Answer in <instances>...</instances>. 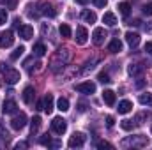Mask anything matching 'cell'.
Returning a JSON list of instances; mask_svg holds the SVG:
<instances>
[{
	"label": "cell",
	"mask_w": 152,
	"mask_h": 150,
	"mask_svg": "<svg viewBox=\"0 0 152 150\" xmlns=\"http://www.w3.org/2000/svg\"><path fill=\"white\" fill-rule=\"evenodd\" d=\"M69 60H71L69 50H67V48H60V50H57V51L51 55L48 66H50V69H51L53 73H60V71L69 64Z\"/></svg>",
	"instance_id": "obj_1"
},
{
	"label": "cell",
	"mask_w": 152,
	"mask_h": 150,
	"mask_svg": "<svg viewBox=\"0 0 152 150\" xmlns=\"http://www.w3.org/2000/svg\"><path fill=\"white\" fill-rule=\"evenodd\" d=\"M0 71L4 73V78H5V83H9V85H14L16 81H20V73L16 71V69H12V67H9L7 64H0Z\"/></svg>",
	"instance_id": "obj_2"
},
{
	"label": "cell",
	"mask_w": 152,
	"mask_h": 150,
	"mask_svg": "<svg viewBox=\"0 0 152 150\" xmlns=\"http://www.w3.org/2000/svg\"><path fill=\"white\" fill-rule=\"evenodd\" d=\"M122 147H145V145H149V140H147V136H129V138H126V140H122V143H120Z\"/></svg>",
	"instance_id": "obj_3"
},
{
	"label": "cell",
	"mask_w": 152,
	"mask_h": 150,
	"mask_svg": "<svg viewBox=\"0 0 152 150\" xmlns=\"http://www.w3.org/2000/svg\"><path fill=\"white\" fill-rule=\"evenodd\" d=\"M51 131H53L55 134H64V133L67 131V122H66L62 117H55V118L51 120Z\"/></svg>",
	"instance_id": "obj_4"
},
{
	"label": "cell",
	"mask_w": 152,
	"mask_h": 150,
	"mask_svg": "<svg viewBox=\"0 0 152 150\" xmlns=\"http://www.w3.org/2000/svg\"><path fill=\"white\" fill-rule=\"evenodd\" d=\"M25 125H27V115H25V113H18V115L12 117L11 127H12L14 131H20V129H23Z\"/></svg>",
	"instance_id": "obj_5"
},
{
	"label": "cell",
	"mask_w": 152,
	"mask_h": 150,
	"mask_svg": "<svg viewBox=\"0 0 152 150\" xmlns=\"http://www.w3.org/2000/svg\"><path fill=\"white\" fill-rule=\"evenodd\" d=\"M76 92H81V94H94L96 92V83L92 81H83V83H78L75 85Z\"/></svg>",
	"instance_id": "obj_6"
},
{
	"label": "cell",
	"mask_w": 152,
	"mask_h": 150,
	"mask_svg": "<svg viewBox=\"0 0 152 150\" xmlns=\"http://www.w3.org/2000/svg\"><path fill=\"white\" fill-rule=\"evenodd\" d=\"M67 145H69L71 149H80V147H83V145H85V134H81V133H75V134L69 138Z\"/></svg>",
	"instance_id": "obj_7"
},
{
	"label": "cell",
	"mask_w": 152,
	"mask_h": 150,
	"mask_svg": "<svg viewBox=\"0 0 152 150\" xmlns=\"http://www.w3.org/2000/svg\"><path fill=\"white\" fill-rule=\"evenodd\" d=\"M106 30L103 28V27H97L96 30H94V34H92V42L96 44V46H101L103 42H104V39H106Z\"/></svg>",
	"instance_id": "obj_8"
},
{
	"label": "cell",
	"mask_w": 152,
	"mask_h": 150,
	"mask_svg": "<svg viewBox=\"0 0 152 150\" xmlns=\"http://www.w3.org/2000/svg\"><path fill=\"white\" fill-rule=\"evenodd\" d=\"M12 42H14L12 30H5L0 34V48H9V46H12Z\"/></svg>",
	"instance_id": "obj_9"
},
{
	"label": "cell",
	"mask_w": 152,
	"mask_h": 150,
	"mask_svg": "<svg viewBox=\"0 0 152 150\" xmlns=\"http://www.w3.org/2000/svg\"><path fill=\"white\" fill-rule=\"evenodd\" d=\"M18 34H20L21 39L28 41V39L34 37V28H32L30 25H20V27H18Z\"/></svg>",
	"instance_id": "obj_10"
},
{
	"label": "cell",
	"mask_w": 152,
	"mask_h": 150,
	"mask_svg": "<svg viewBox=\"0 0 152 150\" xmlns=\"http://www.w3.org/2000/svg\"><path fill=\"white\" fill-rule=\"evenodd\" d=\"M76 44H80V46H83L85 42H87V39H88V32H87V28L85 27H78L76 28Z\"/></svg>",
	"instance_id": "obj_11"
},
{
	"label": "cell",
	"mask_w": 152,
	"mask_h": 150,
	"mask_svg": "<svg viewBox=\"0 0 152 150\" xmlns=\"http://www.w3.org/2000/svg\"><path fill=\"white\" fill-rule=\"evenodd\" d=\"M23 103L25 104H32V101H34V97H36V90L32 88V87H27L25 90H23Z\"/></svg>",
	"instance_id": "obj_12"
},
{
	"label": "cell",
	"mask_w": 152,
	"mask_h": 150,
	"mask_svg": "<svg viewBox=\"0 0 152 150\" xmlns=\"http://www.w3.org/2000/svg\"><path fill=\"white\" fill-rule=\"evenodd\" d=\"M126 41H127V44H129L131 48H136V46L140 44V36H138L136 32H127V34H126Z\"/></svg>",
	"instance_id": "obj_13"
},
{
	"label": "cell",
	"mask_w": 152,
	"mask_h": 150,
	"mask_svg": "<svg viewBox=\"0 0 152 150\" xmlns=\"http://www.w3.org/2000/svg\"><path fill=\"white\" fill-rule=\"evenodd\" d=\"M117 110H118L120 115H126V113H129L131 110H133V103H131V101H120Z\"/></svg>",
	"instance_id": "obj_14"
},
{
	"label": "cell",
	"mask_w": 152,
	"mask_h": 150,
	"mask_svg": "<svg viewBox=\"0 0 152 150\" xmlns=\"http://www.w3.org/2000/svg\"><path fill=\"white\" fill-rule=\"evenodd\" d=\"M103 101H104L108 106H113L115 104V92L113 90H104V92H103Z\"/></svg>",
	"instance_id": "obj_15"
},
{
	"label": "cell",
	"mask_w": 152,
	"mask_h": 150,
	"mask_svg": "<svg viewBox=\"0 0 152 150\" xmlns=\"http://www.w3.org/2000/svg\"><path fill=\"white\" fill-rule=\"evenodd\" d=\"M2 110H4V113H5V115H11V113H16V110H18V104H16L14 101H5Z\"/></svg>",
	"instance_id": "obj_16"
},
{
	"label": "cell",
	"mask_w": 152,
	"mask_h": 150,
	"mask_svg": "<svg viewBox=\"0 0 152 150\" xmlns=\"http://www.w3.org/2000/svg\"><path fill=\"white\" fill-rule=\"evenodd\" d=\"M108 51H112V53H120V51H122V41H120V39H113V41L108 44Z\"/></svg>",
	"instance_id": "obj_17"
},
{
	"label": "cell",
	"mask_w": 152,
	"mask_h": 150,
	"mask_svg": "<svg viewBox=\"0 0 152 150\" xmlns=\"http://www.w3.org/2000/svg\"><path fill=\"white\" fill-rule=\"evenodd\" d=\"M81 18H83V21H87V23H96V20H97L96 12H94V11H87V9L81 12Z\"/></svg>",
	"instance_id": "obj_18"
},
{
	"label": "cell",
	"mask_w": 152,
	"mask_h": 150,
	"mask_svg": "<svg viewBox=\"0 0 152 150\" xmlns=\"http://www.w3.org/2000/svg\"><path fill=\"white\" fill-rule=\"evenodd\" d=\"M103 23L108 25V27H115V25H117V18H115L113 12H104V16H103Z\"/></svg>",
	"instance_id": "obj_19"
},
{
	"label": "cell",
	"mask_w": 152,
	"mask_h": 150,
	"mask_svg": "<svg viewBox=\"0 0 152 150\" xmlns=\"http://www.w3.org/2000/svg\"><path fill=\"white\" fill-rule=\"evenodd\" d=\"M127 73L131 76H140L143 73V66H140V64H131V66L127 67Z\"/></svg>",
	"instance_id": "obj_20"
},
{
	"label": "cell",
	"mask_w": 152,
	"mask_h": 150,
	"mask_svg": "<svg viewBox=\"0 0 152 150\" xmlns=\"http://www.w3.org/2000/svg\"><path fill=\"white\" fill-rule=\"evenodd\" d=\"M138 101H140V104H143V106H151V108H152V94H149V92L140 94Z\"/></svg>",
	"instance_id": "obj_21"
},
{
	"label": "cell",
	"mask_w": 152,
	"mask_h": 150,
	"mask_svg": "<svg viewBox=\"0 0 152 150\" xmlns=\"http://www.w3.org/2000/svg\"><path fill=\"white\" fill-rule=\"evenodd\" d=\"M42 104H44V111L51 113V111H53V95H51V94H48V95L44 97Z\"/></svg>",
	"instance_id": "obj_22"
},
{
	"label": "cell",
	"mask_w": 152,
	"mask_h": 150,
	"mask_svg": "<svg viewBox=\"0 0 152 150\" xmlns=\"http://www.w3.org/2000/svg\"><path fill=\"white\" fill-rule=\"evenodd\" d=\"M42 14H46V16H50V18H55L57 16V11H55V7L51 5V4H42Z\"/></svg>",
	"instance_id": "obj_23"
},
{
	"label": "cell",
	"mask_w": 152,
	"mask_h": 150,
	"mask_svg": "<svg viewBox=\"0 0 152 150\" xmlns=\"http://www.w3.org/2000/svg\"><path fill=\"white\" fill-rule=\"evenodd\" d=\"M118 12L122 14V16H129V12H131V5L127 4V2H122V4H118Z\"/></svg>",
	"instance_id": "obj_24"
},
{
	"label": "cell",
	"mask_w": 152,
	"mask_h": 150,
	"mask_svg": "<svg viewBox=\"0 0 152 150\" xmlns=\"http://www.w3.org/2000/svg\"><path fill=\"white\" fill-rule=\"evenodd\" d=\"M57 108H58L60 111H67V110H69V101H67V97H60V99L57 101Z\"/></svg>",
	"instance_id": "obj_25"
},
{
	"label": "cell",
	"mask_w": 152,
	"mask_h": 150,
	"mask_svg": "<svg viewBox=\"0 0 152 150\" xmlns=\"http://www.w3.org/2000/svg\"><path fill=\"white\" fill-rule=\"evenodd\" d=\"M34 55H36V57H44V55H46V46H44L42 42H37V44L34 46Z\"/></svg>",
	"instance_id": "obj_26"
},
{
	"label": "cell",
	"mask_w": 152,
	"mask_h": 150,
	"mask_svg": "<svg viewBox=\"0 0 152 150\" xmlns=\"http://www.w3.org/2000/svg\"><path fill=\"white\" fill-rule=\"evenodd\" d=\"M39 127H41V117H34L32 118V124H30V133L32 134H37Z\"/></svg>",
	"instance_id": "obj_27"
},
{
	"label": "cell",
	"mask_w": 152,
	"mask_h": 150,
	"mask_svg": "<svg viewBox=\"0 0 152 150\" xmlns=\"http://www.w3.org/2000/svg\"><path fill=\"white\" fill-rule=\"evenodd\" d=\"M58 32H60L62 37H71V27H69L67 23H62L60 28H58Z\"/></svg>",
	"instance_id": "obj_28"
},
{
	"label": "cell",
	"mask_w": 152,
	"mask_h": 150,
	"mask_svg": "<svg viewBox=\"0 0 152 150\" xmlns=\"http://www.w3.org/2000/svg\"><path fill=\"white\" fill-rule=\"evenodd\" d=\"M23 51H25V48H23V46H18V48H16V50L9 55V58H11V60H18V58L23 55Z\"/></svg>",
	"instance_id": "obj_29"
},
{
	"label": "cell",
	"mask_w": 152,
	"mask_h": 150,
	"mask_svg": "<svg viewBox=\"0 0 152 150\" xmlns=\"http://www.w3.org/2000/svg\"><path fill=\"white\" fill-rule=\"evenodd\" d=\"M120 127H122L124 131H133L134 122H133V120H122V122H120Z\"/></svg>",
	"instance_id": "obj_30"
},
{
	"label": "cell",
	"mask_w": 152,
	"mask_h": 150,
	"mask_svg": "<svg viewBox=\"0 0 152 150\" xmlns=\"http://www.w3.org/2000/svg\"><path fill=\"white\" fill-rule=\"evenodd\" d=\"M39 143H41V145H44V147H53V141H51V138H50L48 134H44V136H41V140H39Z\"/></svg>",
	"instance_id": "obj_31"
},
{
	"label": "cell",
	"mask_w": 152,
	"mask_h": 150,
	"mask_svg": "<svg viewBox=\"0 0 152 150\" xmlns=\"http://www.w3.org/2000/svg\"><path fill=\"white\" fill-rule=\"evenodd\" d=\"M97 79L104 85V83H110L112 79H110V76H108V73H99V76H97Z\"/></svg>",
	"instance_id": "obj_32"
},
{
	"label": "cell",
	"mask_w": 152,
	"mask_h": 150,
	"mask_svg": "<svg viewBox=\"0 0 152 150\" xmlns=\"http://www.w3.org/2000/svg\"><path fill=\"white\" fill-rule=\"evenodd\" d=\"M7 21V11L5 9H0V25H4Z\"/></svg>",
	"instance_id": "obj_33"
},
{
	"label": "cell",
	"mask_w": 152,
	"mask_h": 150,
	"mask_svg": "<svg viewBox=\"0 0 152 150\" xmlns=\"http://www.w3.org/2000/svg\"><path fill=\"white\" fill-rule=\"evenodd\" d=\"M143 14L145 16H152V4H145L143 5Z\"/></svg>",
	"instance_id": "obj_34"
},
{
	"label": "cell",
	"mask_w": 152,
	"mask_h": 150,
	"mask_svg": "<svg viewBox=\"0 0 152 150\" xmlns=\"http://www.w3.org/2000/svg\"><path fill=\"white\" fill-rule=\"evenodd\" d=\"M97 149H113V145L108 143V141H99L97 143Z\"/></svg>",
	"instance_id": "obj_35"
},
{
	"label": "cell",
	"mask_w": 152,
	"mask_h": 150,
	"mask_svg": "<svg viewBox=\"0 0 152 150\" xmlns=\"http://www.w3.org/2000/svg\"><path fill=\"white\" fill-rule=\"evenodd\" d=\"M0 138H4L5 141L9 140V133H7V131L4 129V125H0Z\"/></svg>",
	"instance_id": "obj_36"
},
{
	"label": "cell",
	"mask_w": 152,
	"mask_h": 150,
	"mask_svg": "<svg viewBox=\"0 0 152 150\" xmlns=\"http://www.w3.org/2000/svg\"><path fill=\"white\" fill-rule=\"evenodd\" d=\"M92 2H94L96 7H104L106 5V0H92Z\"/></svg>",
	"instance_id": "obj_37"
},
{
	"label": "cell",
	"mask_w": 152,
	"mask_h": 150,
	"mask_svg": "<svg viewBox=\"0 0 152 150\" xmlns=\"http://www.w3.org/2000/svg\"><path fill=\"white\" fill-rule=\"evenodd\" d=\"M113 124H115L113 117H106V125H108V127H113Z\"/></svg>",
	"instance_id": "obj_38"
},
{
	"label": "cell",
	"mask_w": 152,
	"mask_h": 150,
	"mask_svg": "<svg viewBox=\"0 0 152 150\" xmlns=\"http://www.w3.org/2000/svg\"><path fill=\"white\" fill-rule=\"evenodd\" d=\"M28 147V143L27 141H20V143H16V149L20 150V149H27Z\"/></svg>",
	"instance_id": "obj_39"
},
{
	"label": "cell",
	"mask_w": 152,
	"mask_h": 150,
	"mask_svg": "<svg viewBox=\"0 0 152 150\" xmlns=\"http://www.w3.org/2000/svg\"><path fill=\"white\" fill-rule=\"evenodd\" d=\"M145 51H147L149 55H152V41H149V42L145 44Z\"/></svg>",
	"instance_id": "obj_40"
},
{
	"label": "cell",
	"mask_w": 152,
	"mask_h": 150,
	"mask_svg": "<svg viewBox=\"0 0 152 150\" xmlns=\"http://www.w3.org/2000/svg\"><path fill=\"white\" fill-rule=\"evenodd\" d=\"M145 32H149V34H152V21H149V23L145 25Z\"/></svg>",
	"instance_id": "obj_41"
},
{
	"label": "cell",
	"mask_w": 152,
	"mask_h": 150,
	"mask_svg": "<svg viewBox=\"0 0 152 150\" xmlns=\"http://www.w3.org/2000/svg\"><path fill=\"white\" fill-rule=\"evenodd\" d=\"M143 85H145V81H143V79H138V81H136V88H142Z\"/></svg>",
	"instance_id": "obj_42"
},
{
	"label": "cell",
	"mask_w": 152,
	"mask_h": 150,
	"mask_svg": "<svg viewBox=\"0 0 152 150\" xmlns=\"http://www.w3.org/2000/svg\"><path fill=\"white\" fill-rule=\"evenodd\" d=\"M7 4H9V7H11V9H14V5H16V0H7Z\"/></svg>",
	"instance_id": "obj_43"
},
{
	"label": "cell",
	"mask_w": 152,
	"mask_h": 150,
	"mask_svg": "<svg viewBox=\"0 0 152 150\" xmlns=\"http://www.w3.org/2000/svg\"><path fill=\"white\" fill-rule=\"evenodd\" d=\"M36 106H37V110H44V104H42V101H37V104H36Z\"/></svg>",
	"instance_id": "obj_44"
},
{
	"label": "cell",
	"mask_w": 152,
	"mask_h": 150,
	"mask_svg": "<svg viewBox=\"0 0 152 150\" xmlns=\"http://www.w3.org/2000/svg\"><path fill=\"white\" fill-rule=\"evenodd\" d=\"M78 110H80V111H85V110H87V106H85L83 103H80V108H78Z\"/></svg>",
	"instance_id": "obj_45"
},
{
	"label": "cell",
	"mask_w": 152,
	"mask_h": 150,
	"mask_svg": "<svg viewBox=\"0 0 152 150\" xmlns=\"http://www.w3.org/2000/svg\"><path fill=\"white\" fill-rule=\"evenodd\" d=\"M76 4H80V5H85V4H88V0H76Z\"/></svg>",
	"instance_id": "obj_46"
},
{
	"label": "cell",
	"mask_w": 152,
	"mask_h": 150,
	"mask_svg": "<svg viewBox=\"0 0 152 150\" xmlns=\"http://www.w3.org/2000/svg\"><path fill=\"white\" fill-rule=\"evenodd\" d=\"M20 23H21V21H20V18H16V20H14V27H20Z\"/></svg>",
	"instance_id": "obj_47"
},
{
	"label": "cell",
	"mask_w": 152,
	"mask_h": 150,
	"mask_svg": "<svg viewBox=\"0 0 152 150\" xmlns=\"http://www.w3.org/2000/svg\"><path fill=\"white\" fill-rule=\"evenodd\" d=\"M0 2H5V0H0Z\"/></svg>",
	"instance_id": "obj_48"
},
{
	"label": "cell",
	"mask_w": 152,
	"mask_h": 150,
	"mask_svg": "<svg viewBox=\"0 0 152 150\" xmlns=\"http://www.w3.org/2000/svg\"><path fill=\"white\" fill-rule=\"evenodd\" d=\"M151 131H152V129H151Z\"/></svg>",
	"instance_id": "obj_49"
}]
</instances>
